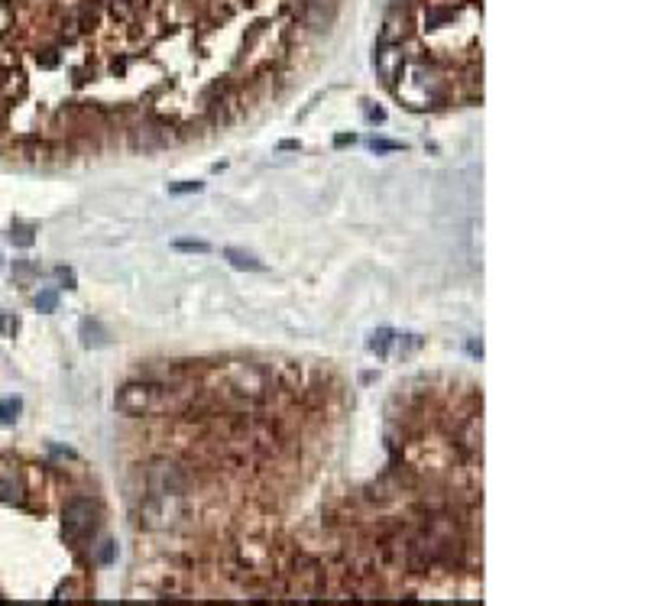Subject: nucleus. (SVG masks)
<instances>
[{
	"label": "nucleus",
	"mask_w": 648,
	"mask_h": 606,
	"mask_svg": "<svg viewBox=\"0 0 648 606\" xmlns=\"http://www.w3.org/2000/svg\"><path fill=\"white\" fill-rule=\"evenodd\" d=\"M166 402H169L166 386L136 380V383H124L117 389L114 409L120 415H130V419H143V415H152V412H166Z\"/></svg>",
	"instance_id": "f257e3e1"
},
{
	"label": "nucleus",
	"mask_w": 648,
	"mask_h": 606,
	"mask_svg": "<svg viewBox=\"0 0 648 606\" xmlns=\"http://www.w3.org/2000/svg\"><path fill=\"white\" fill-rule=\"evenodd\" d=\"M98 526H101V512H98V503L91 496L78 493V496H71L69 503H65L62 528H65V538H69L71 544H81V542H88V538H94Z\"/></svg>",
	"instance_id": "f03ea898"
},
{
	"label": "nucleus",
	"mask_w": 648,
	"mask_h": 606,
	"mask_svg": "<svg viewBox=\"0 0 648 606\" xmlns=\"http://www.w3.org/2000/svg\"><path fill=\"white\" fill-rule=\"evenodd\" d=\"M81 344L91 350L107 347V344H110V334L104 331V324H101L98 318H85L81 321Z\"/></svg>",
	"instance_id": "7ed1b4c3"
},
{
	"label": "nucleus",
	"mask_w": 648,
	"mask_h": 606,
	"mask_svg": "<svg viewBox=\"0 0 648 606\" xmlns=\"http://www.w3.org/2000/svg\"><path fill=\"white\" fill-rule=\"evenodd\" d=\"M224 259H227L233 269H243V273H263V269H266V263H263V259H257L253 253H247V250H237V247L224 250Z\"/></svg>",
	"instance_id": "20e7f679"
},
{
	"label": "nucleus",
	"mask_w": 648,
	"mask_h": 606,
	"mask_svg": "<svg viewBox=\"0 0 648 606\" xmlns=\"http://www.w3.org/2000/svg\"><path fill=\"white\" fill-rule=\"evenodd\" d=\"M392 344H396V331H389V328H376L370 334V340H366L370 354H376V356H386L392 350Z\"/></svg>",
	"instance_id": "39448f33"
},
{
	"label": "nucleus",
	"mask_w": 648,
	"mask_h": 606,
	"mask_svg": "<svg viewBox=\"0 0 648 606\" xmlns=\"http://www.w3.org/2000/svg\"><path fill=\"white\" fill-rule=\"evenodd\" d=\"M20 412H23V399H20V396H10V399L0 402V428L13 425V421L20 419Z\"/></svg>",
	"instance_id": "423d86ee"
},
{
	"label": "nucleus",
	"mask_w": 648,
	"mask_h": 606,
	"mask_svg": "<svg viewBox=\"0 0 648 606\" xmlns=\"http://www.w3.org/2000/svg\"><path fill=\"white\" fill-rule=\"evenodd\" d=\"M33 233H36L33 224H13L7 237H10V243H13V247H23V250H27V247H33V240H36Z\"/></svg>",
	"instance_id": "0eeeda50"
},
{
	"label": "nucleus",
	"mask_w": 648,
	"mask_h": 606,
	"mask_svg": "<svg viewBox=\"0 0 648 606\" xmlns=\"http://www.w3.org/2000/svg\"><path fill=\"white\" fill-rule=\"evenodd\" d=\"M36 308L39 312H55L59 308V292L55 289H43V292L36 295Z\"/></svg>",
	"instance_id": "6e6552de"
},
{
	"label": "nucleus",
	"mask_w": 648,
	"mask_h": 606,
	"mask_svg": "<svg viewBox=\"0 0 648 606\" xmlns=\"http://www.w3.org/2000/svg\"><path fill=\"white\" fill-rule=\"evenodd\" d=\"M370 150L376 152V156H382V152H399V150H405L402 143H396V140H382V136H373L370 140Z\"/></svg>",
	"instance_id": "1a4fd4ad"
},
{
	"label": "nucleus",
	"mask_w": 648,
	"mask_h": 606,
	"mask_svg": "<svg viewBox=\"0 0 648 606\" xmlns=\"http://www.w3.org/2000/svg\"><path fill=\"white\" fill-rule=\"evenodd\" d=\"M13 276H17L20 282H27V279L36 276V266L33 263H27V259H17V263H13Z\"/></svg>",
	"instance_id": "9d476101"
},
{
	"label": "nucleus",
	"mask_w": 648,
	"mask_h": 606,
	"mask_svg": "<svg viewBox=\"0 0 648 606\" xmlns=\"http://www.w3.org/2000/svg\"><path fill=\"white\" fill-rule=\"evenodd\" d=\"M175 250H182V253H208V243L205 240H175Z\"/></svg>",
	"instance_id": "9b49d317"
},
{
	"label": "nucleus",
	"mask_w": 648,
	"mask_h": 606,
	"mask_svg": "<svg viewBox=\"0 0 648 606\" xmlns=\"http://www.w3.org/2000/svg\"><path fill=\"white\" fill-rule=\"evenodd\" d=\"M192 192H201V182H178V185H169V195H192Z\"/></svg>",
	"instance_id": "f8f14e48"
},
{
	"label": "nucleus",
	"mask_w": 648,
	"mask_h": 606,
	"mask_svg": "<svg viewBox=\"0 0 648 606\" xmlns=\"http://www.w3.org/2000/svg\"><path fill=\"white\" fill-rule=\"evenodd\" d=\"M114 554H117V544L107 538V542H101V551H98V561L101 564H110L114 561Z\"/></svg>",
	"instance_id": "ddd939ff"
},
{
	"label": "nucleus",
	"mask_w": 648,
	"mask_h": 606,
	"mask_svg": "<svg viewBox=\"0 0 648 606\" xmlns=\"http://www.w3.org/2000/svg\"><path fill=\"white\" fill-rule=\"evenodd\" d=\"M55 276H59V282H62L65 289H75V269L59 266V269H55Z\"/></svg>",
	"instance_id": "4468645a"
},
{
	"label": "nucleus",
	"mask_w": 648,
	"mask_h": 606,
	"mask_svg": "<svg viewBox=\"0 0 648 606\" xmlns=\"http://www.w3.org/2000/svg\"><path fill=\"white\" fill-rule=\"evenodd\" d=\"M422 344H425V340L418 338V334H405V338H402V354H412V350H418Z\"/></svg>",
	"instance_id": "2eb2a0df"
},
{
	"label": "nucleus",
	"mask_w": 648,
	"mask_h": 606,
	"mask_svg": "<svg viewBox=\"0 0 648 606\" xmlns=\"http://www.w3.org/2000/svg\"><path fill=\"white\" fill-rule=\"evenodd\" d=\"M366 120H370V124H382V120H386V110H382V107H366Z\"/></svg>",
	"instance_id": "dca6fc26"
},
{
	"label": "nucleus",
	"mask_w": 648,
	"mask_h": 606,
	"mask_svg": "<svg viewBox=\"0 0 648 606\" xmlns=\"http://www.w3.org/2000/svg\"><path fill=\"white\" fill-rule=\"evenodd\" d=\"M350 143H357V136H354V134H340V136H334V146H350Z\"/></svg>",
	"instance_id": "f3484780"
},
{
	"label": "nucleus",
	"mask_w": 648,
	"mask_h": 606,
	"mask_svg": "<svg viewBox=\"0 0 648 606\" xmlns=\"http://www.w3.org/2000/svg\"><path fill=\"white\" fill-rule=\"evenodd\" d=\"M279 150H298V140H285V143H279Z\"/></svg>",
	"instance_id": "a211bd4d"
}]
</instances>
